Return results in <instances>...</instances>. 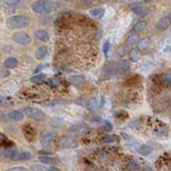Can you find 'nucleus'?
Masks as SVG:
<instances>
[{
  "label": "nucleus",
  "mask_w": 171,
  "mask_h": 171,
  "mask_svg": "<svg viewBox=\"0 0 171 171\" xmlns=\"http://www.w3.org/2000/svg\"><path fill=\"white\" fill-rule=\"evenodd\" d=\"M6 25L10 29H20L29 25V18L26 15H13L7 19Z\"/></svg>",
  "instance_id": "obj_1"
},
{
  "label": "nucleus",
  "mask_w": 171,
  "mask_h": 171,
  "mask_svg": "<svg viewBox=\"0 0 171 171\" xmlns=\"http://www.w3.org/2000/svg\"><path fill=\"white\" fill-rule=\"evenodd\" d=\"M31 9L34 13L38 14H45V13H49L53 10L51 3L48 0H37L35 2H33Z\"/></svg>",
  "instance_id": "obj_2"
},
{
  "label": "nucleus",
  "mask_w": 171,
  "mask_h": 171,
  "mask_svg": "<svg viewBox=\"0 0 171 171\" xmlns=\"http://www.w3.org/2000/svg\"><path fill=\"white\" fill-rule=\"evenodd\" d=\"M23 112L25 113L26 117L33 119V120L35 121H43L46 117L44 111L35 107H25L24 109H23Z\"/></svg>",
  "instance_id": "obj_3"
},
{
  "label": "nucleus",
  "mask_w": 171,
  "mask_h": 171,
  "mask_svg": "<svg viewBox=\"0 0 171 171\" xmlns=\"http://www.w3.org/2000/svg\"><path fill=\"white\" fill-rule=\"evenodd\" d=\"M12 39L15 43L19 44V45H28L31 42V37L27 32H23V31H17L12 35Z\"/></svg>",
  "instance_id": "obj_4"
},
{
  "label": "nucleus",
  "mask_w": 171,
  "mask_h": 171,
  "mask_svg": "<svg viewBox=\"0 0 171 171\" xmlns=\"http://www.w3.org/2000/svg\"><path fill=\"white\" fill-rule=\"evenodd\" d=\"M58 147L61 149H75L78 147V141L72 137H62L58 142Z\"/></svg>",
  "instance_id": "obj_5"
},
{
  "label": "nucleus",
  "mask_w": 171,
  "mask_h": 171,
  "mask_svg": "<svg viewBox=\"0 0 171 171\" xmlns=\"http://www.w3.org/2000/svg\"><path fill=\"white\" fill-rule=\"evenodd\" d=\"M56 137H57L56 132H53V131L43 132L40 136V142H41V144H43V146H47V144L51 143L53 141H55Z\"/></svg>",
  "instance_id": "obj_6"
},
{
  "label": "nucleus",
  "mask_w": 171,
  "mask_h": 171,
  "mask_svg": "<svg viewBox=\"0 0 171 171\" xmlns=\"http://www.w3.org/2000/svg\"><path fill=\"white\" fill-rule=\"evenodd\" d=\"M25 117V113L23 112V110H18V109H15V110H12L8 113V119L9 120L13 121V122H19L24 119Z\"/></svg>",
  "instance_id": "obj_7"
},
{
  "label": "nucleus",
  "mask_w": 171,
  "mask_h": 171,
  "mask_svg": "<svg viewBox=\"0 0 171 171\" xmlns=\"http://www.w3.org/2000/svg\"><path fill=\"white\" fill-rule=\"evenodd\" d=\"M23 133H24L25 138L29 141H32L35 137V129L30 124H26L24 127H23Z\"/></svg>",
  "instance_id": "obj_8"
},
{
  "label": "nucleus",
  "mask_w": 171,
  "mask_h": 171,
  "mask_svg": "<svg viewBox=\"0 0 171 171\" xmlns=\"http://www.w3.org/2000/svg\"><path fill=\"white\" fill-rule=\"evenodd\" d=\"M171 25V19L169 16H164L162 18H159L156 23V28L158 30H166L168 27Z\"/></svg>",
  "instance_id": "obj_9"
},
{
  "label": "nucleus",
  "mask_w": 171,
  "mask_h": 171,
  "mask_svg": "<svg viewBox=\"0 0 171 171\" xmlns=\"http://www.w3.org/2000/svg\"><path fill=\"white\" fill-rule=\"evenodd\" d=\"M34 37L37 38L38 40L42 41V42H48L49 38H50V37H49V33L44 29H39V30L35 31Z\"/></svg>",
  "instance_id": "obj_10"
},
{
  "label": "nucleus",
  "mask_w": 171,
  "mask_h": 171,
  "mask_svg": "<svg viewBox=\"0 0 171 171\" xmlns=\"http://www.w3.org/2000/svg\"><path fill=\"white\" fill-rule=\"evenodd\" d=\"M39 160H40L41 164L43 165H49V166H53L57 163V160L55 157H51L50 155H40L39 157Z\"/></svg>",
  "instance_id": "obj_11"
},
{
  "label": "nucleus",
  "mask_w": 171,
  "mask_h": 171,
  "mask_svg": "<svg viewBox=\"0 0 171 171\" xmlns=\"http://www.w3.org/2000/svg\"><path fill=\"white\" fill-rule=\"evenodd\" d=\"M18 64V61H17L16 58L14 57H9V58L6 59L4 61V67L6 69H9V70H12V69H15Z\"/></svg>",
  "instance_id": "obj_12"
},
{
  "label": "nucleus",
  "mask_w": 171,
  "mask_h": 171,
  "mask_svg": "<svg viewBox=\"0 0 171 171\" xmlns=\"http://www.w3.org/2000/svg\"><path fill=\"white\" fill-rule=\"evenodd\" d=\"M70 81H71L72 85L78 87V86H81L82 84H84L85 77L82 76V75H73V76L70 77Z\"/></svg>",
  "instance_id": "obj_13"
},
{
  "label": "nucleus",
  "mask_w": 171,
  "mask_h": 171,
  "mask_svg": "<svg viewBox=\"0 0 171 171\" xmlns=\"http://www.w3.org/2000/svg\"><path fill=\"white\" fill-rule=\"evenodd\" d=\"M3 155H4V157L8 159H15L17 157V151L15 149H12V148H7L6 150H4V152H3Z\"/></svg>",
  "instance_id": "obj_14"
},
{
  "label": "nucleus",
  "mask_w": 171,
  "mask_h": 171,
  "mask_svg": "<svg viewBox=\"0 0 171 171\" xmlns=\"http://www.w3.org/2000/svg\"><path fill=\"white\" fill-rule=\"evenodd\" d=\"M87 129H88V126L86 125V124H75V125H73L70 128V132L76 133V134H81L84 133L85 131H87Z\"/></svg>",
  "instance_id": "obj_15"
},
{
  "label": "nucleus",
  "mask_w": 171,
  "mask_h": 171,
  "mask_svg": "<svg viewBox=\"0 0 171 171\" xmlns=\"http://www.w3.org/2000/svg\"><path fill=\"white\" fill-rule=\"evenodd\" d=\"M132 12H133L134 14L138 15V16H143L147 13V9L143 6H141V4H136V6L132 8Z\"/></svg>",
  "instance_id": "obj_16"
},
{
  "label": "nucleus",
  "mask_w": 171,
  "mask_h": 171,
  "mask_svg": "<svg viewBox=\"0 0 171 171\" xmlns=\"http://www.w3.org/2000/svg\"><path fill=\"white\" fill-rule=\"evenodd\" d=\"M47 54H48V49L46 48L45 46H42V47H40L35 51V58H37L38 60H43V59H45V57L47 56Z\"/></svg>",
  "instance_id": "obj_17"
},
{
  "label": "nucleus",
  "mask_w": 171,
  "mask_h": 171,
  "mask_svg": "<svg viewBox=\"0 0 171 171\" xmlns=\"http://www.w3.org/2000/svg\"><path fill=\"white\" fill-rule=\"evenodd\" d=\"M128 69H129V66H128V63L126 61L118 62V74H120V75L125 74L126 72L128 71Z\"/></svg>",
  "instance_id": "obj_18"
},
{
  "label": "nucleus",
  "mask_w": 171,
  "mask_h": 171,
  "mask_svg": "<svg viewBox=\"0 0 171 171\" xmlns=\"http://www.w3.org/2000/svg\"><path fill=\"white\" fill-rule=\"evenodd\" d=\"M160 82L165 87H171V74L170 73H165L160 76Z\"/></svg>",
  "instance_id": "obj_19"
},
{
  "label": "nucleus",
  "mask_w": 171,
  "mask_h": 171,
  "mask_svg": "<svg viewBox=\"0 0 171 171\" xmlns=\"http://www.w3.org/2000/svg\"><path fill=\"white\" fill-rule=\"evenodd\" d=\"M87 108L90 111H96L98 109V103L96 98H90L87 102Z\"/></svg>",
  "instance_id": "obj_20"
},
{
  "label": "nucleus",
  "mask_w": 171,
  "mask_h": 171,
  "mask_svg": "<svg viewBox=\"0 0 171 171\" xmlns=\"http://www.w3.org/2000/svg\"><path fill=\"white\" fill-rule=\"evenodd\" d=\"M151 147L148 146V144H142V146H140L138 148V153L140 155H142V156H148L149 154H151Z\"/></svg>",
  "instance_id": "obj_21"
},
{
  "label": "nucleus",
  "mask_w": 171,
  "mask_h": 171,
  "mask_svg": "<svg viewBox=\"0 0 171 171\" xmlns=\"http://www.w3.org/2000/svg\"><path fill=\"white\" fill-rule=\"evenodd\" d=\"M31 158H32V154L29 151H23L17 155V160H20V162L30 160Z\"/></svg>",
  "instance_id": "obj_22"
},
{
  "label": "nucleus",
  "mask_w": 171,
  "mask_h": 171,
  "mask_svg": "<svg viewBox=\"0 0 171 171\" xmlns=\"http://www.w3.org/2000/svg\"><path fill=\"white\" fill-rule=\"evenodd\" d=\"M105 14V9H103V8H95V9H93L90 11V15H91L92 17H102L104 16Z\"/></svg>",
  "instance_id": "obj_23"
},
{
  "label": "nucleus",
  "mask_w": 171,
  "mask_h": 171,
  "mask_svg": "<svg viewBox=\"0 0 171 171\" xmlns=\"http://www.w3.org/2000/svg\"><path fill=\"white\" fill-rule=\"evenodd\" d=\"M147 27V22H144V20H140V22L136 23L134 26V31L135 32H141V31H143L146 29Z\"/></svg>",
  "instance_id": "obj_24"
},
{
  "label": "nucleus",
  "mask_w": 171,
  "mask_h": 171,
  "mask_svg": "<svg viewBox=\"0 0 171 171\" xmlns=\"http://www.w3.org/2000/svg\"><path fill=\"white\" fill-rule=\"evenodd\" d=\"M149 45H150L149 40L148 39H142V40H140L137 43V48H138V50H144V49L149 47Z\"/></svg>",
  "instance_id": "obj_25"
},
{
  "label": "nucleus",
  "mask_w": 171,
  "mask_h": 171,
  "mask_svg": "<svg viewBox=\"0 0 171 171\" xmlns=\"http://www.w3.org/2000/svg\"><path fill=\"white\" fill-rule=\"evenodd\" d=\"M101 140H102V142H104V143H113V142H117L118 138H117V136H115V135H106Z\"/></svg>",
  "instance_id": "obj_26"
},
{
  "label": "nucleus",
  "mask_w": 171,
  "mask_h": 171,
  "mask_svg": "<svg viewBox=\"0 0 171 171\" xmlns=\"http://www.w3.org/2000/svg\"><path fill=\"white\" fill-rule=\"evenodd\" d=\"M45 78H46V75L41 73V74H37V75H34V76L31 77V81L34 82V84H40V82L44 81Z\"/></svg>",
  "instance_id": "obj_27"
},
{
  "label": "nucleus",
  "mask_w": 171,
  "mask_h": 171,
  "mask_svg": "<svg viewBox=\"0 0 171 171\" xmlns=\"http://www.w3.org/2000/svg\"><path fill=\"white\" fill-rule=\"evenodd\" d=\"M137 40H138V37L136 34H129L126 38V43H127V45H134L137 42Z\"/></svg>",
  "instance_id": "obj_28"
},
{
  "label": "nucleus",
  "mask_w": 171,
  "mask_h": 171,
  "mask_svg": "<svg viewBox=\"0 0 171 171\" xmlns=\"http://www.w3.org/2000/svg\"><path fill=\"white\" fill-rule=\"evenodd\" d=\"M8 171H29V169L25 166H15V167L9 168Z\"/></svg>",
  "instance_id": "obj_29"
},
{
  "label": "nucleus",
  "mask_w": 171,
  "mask_h": 171,
  "mask_svg": "<svg viewBox=\"0 0 171 171\" xmlns=\"http://www.w3.org/2000/svg\"><path fill=\"white\" fill-rule=\"evenodd\" d=\"M127 167L129 170H137L139 168V164L136 162V160H131V162L127 164Z\"/></svg>",
  "instance_id": "obj_30"
},
{
  "label": "nucleus",
  "mask_w": 171,
  "mask_h": 171,
  "mask_svg": "<svg viewBox=\"0 0 171 171\" xmlns=\"http://www.w3.org/2000/svg\"><path fill=\"white\" fill-rule=\"evenodd\" d=\"M50 123L53 126H61V124L64 123V120L63 119H60V118H54Z\"/></svg>",
  "instance_id": "obj_31"
},
{
  "label": "nucleus",
  "mask_w": 171,
  "mask_h": 171,
  "mask_svg": "<svg viewBox=\"0 0 171 171\" xmlns=\"http://www.w3.org/2000/svg\"><path fill=\"white\" fill-rule=\"evenodd\" d=\"M2 2H3L4 4H7V6H16V4H18L20 2V0H2Z\"/></svg>",
  "instance_id": "obj_32"
},
{
  "label": "nucleus",
  "mask_w": 171,
  "mask_h": 171,
  "mask_svg": "<svg viewBox=\"0 0 171 171\" xmlns=\"http://www.w3.org/2000/svg\"><path fill=\"white\" fill-rule=\"evenodd\" d=\"M31 171H47V170H45V167H44L43 165L37 164L31 167Z\"/></svg>",
  "instance_id": "obj_33"
},
{
  "label": "nucleus",
  "mask_w": 171,
  "mask_h": 171,
  "mask_svg": "<svg viewBox=\"0 0 171 171\" xmlns=\"http://www.w3.org/2000/svg\"><path fill=\"white\" fill-rule=\"evenodd\" d=\"M109 49H110V43L108 42V41H106L104 43V46H103V53H104V55L107 57L108 56V53H109Z\"/></svg>",
  "instance_id": "obj_34"
},
{
  "label": "nucleus",
  "mask_w": 171,
  "mask_h": 171,
  "mask_svg": "<svg viewBox=\"0 0 171 171\" xmlns=\"http://www.w3.org/2000/svg\"><path fill=\"white\" fill-rule=\"evenodd\" d=\"M129 59H131L132 61H137L138 60V55H137L136 50H131L129 51Z\"/></svg>",
  "instance_id": "obj_35"
},
{
  "label": "nucleus",
  "mask_w": 171,
  "mask_h": 171,
  "mask_svg": "<svg viewBox=\"0 0 171 171\" xmlns=\"http://www.w3.org/2000/svg\"><path fill=\"white\" fill-rule=\"evenodd\" d=\"M46 67H48V64H44V65H40V66H38L37 69H35V73H39V72L41 71V70H44V69H46Z\"/></svg>",
  "instance_id": "obj_36"
},
{
  "label": "nucleus",
  "mask_w": 171,
  "mask_h": 171,
  "mask_svg": "<svg viewBox=\"0 0 171 171\" xmlns=\"http://www.w3.org/2000/svg\"><path fill=\"white\" fill-rule=\"evenodd\" d=\"M47 171H60V170H59V168L55 167V166H50L47 169Z\"/></svg>",
  "instance_id": "obj_37"
},
{
  "label": "nucleus",
  "mask_w": 171,
  "mask_h": 171,
  "mask_svg": "<svg viewBox=\"0 0 171 171\" xmlns=\"http://www.w3.org/2000/svg\"><path fill=\"white\" fill-rule=\"evenodd\" d=\"M141 1H143V2H147V3H150V2H151L152 0H141Z\"/></svg>",
  "instance_id": "obj_38"
},
{
  "label": "nucleus",
  "mask_w": 171,
  "mask_h": 171,
  "mask_svg": "<svg viewBox=\"0 0 171 171\" xmlns=\"http://www.w3.org/2000/svg\"><path fill=\"white\" fill-rule=\"evenodd\" d=\"M168 16H169V17H170V19H171V12H170V14L168 15Z\"/></svg>",
  "instance_id": "obj_39"
}]
</instances>
